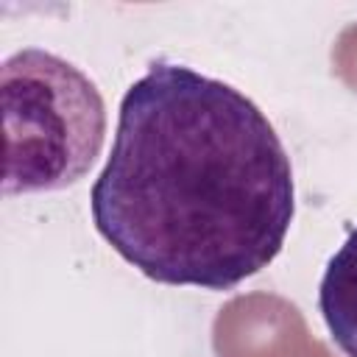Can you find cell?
Here are the masks:
<instances>
[{
  "instance_id": "obj_2",
  "label": "cell",
  "mask_w": 357,
  "mask_h": 357,
  "mask_svg": "<svg viewBox=\"0 0 357 357\" xmlns=\"http://www.w3.org/2000/svg\"><path fill=\"white\" fill-rule=\"evenodd\" d=\"M3 192H56L78 184L106 139L98 84L73 61L22 47L0 64Z\"/></svg>"
},
{
  "instance_id": "obj_3",
  "label": "cell",
  "mask_w": 357,
  "mask_h": 357,
  "mask_svg": "<svg viewBox=\"0 0 357 357\" xmlns=\"http://www.w3.org/2000/svg\"><path fill=\"white\" fill-rule=\"evenodd\" d=\"M318 310L332 343L346 357H357V229L346 234L324 268Z\"/></svg>"
},
{
  "instance_id": "obj_1",
  "label": "cell",
  "mask_w": 357,
  "mask_h": 357,
  "mask_svg": "<svg viewBox=\"0 0 357 357\" xmlns=\"http://www.w3.org/2000/svg\"><path fill=\"white\" fill-rule=\"evenodd\" d=\"M89 209L142 276L223 293L279 257L296 215L293 165L237 86L153 61L120 100Z\"/></svg>"
}]
</instances>
